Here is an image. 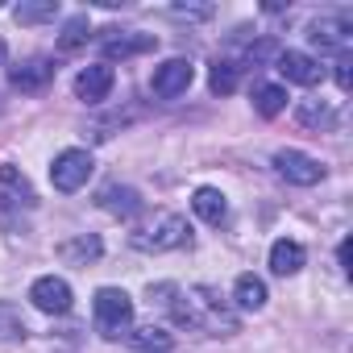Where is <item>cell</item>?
Returning a JSON list of instances; mask_svg holds the SVG:
<instances>
[{"label":"cell","instance_id":"9","mask_svg":"<svg viewBox=\"0 0 353 353\" xmlns=\"http://www.w3.org/2000/svg\"><path fill=\"white\" fill-rule=\"evenodd\" d=\"M274 63H279V75H283L287 83L316 88V83L324 79V67H320L312 54H303V50H279V54H274Z\"/></svg>","mask_w":353,"mask_h":353},{"label":"cell","instance_id":"20","mask_svg":"<svg viewBox=\"0 0 353 353\" xmlns=\"http://www.w3.org/2000/svg\"><path fill=\"white\" fill-rule=\"evenodd\" d=\"M125 336H129V345L141 349V353H166V349L174 345V336H170L162 324H141V328H129Z\"/></svg>","mask_w":353,"mask_h":353},{"label":"cell","instance_id":"21","mask_svg":"<svg viewBox=\"0 0 353 353\" xmlns=\"http://www.w3.org/2000/svg\"><path fill=\"white\" fill-rule=\"evenodd\" d=\"M254 108H258L262 117H279V112L287 108V88H283V83H258V88H254Z\"/></svg>","mask_w":353,"mask_h":353},{"label":"cell","instance_id":"16","mask_svg":"<svg viewBox=\"0 0 353 353\" xmlns=\"http://www.w3.org/2000/svg\"><path fill=\"white\" fill-rule=\"evenodd\" d=\"M100 208H104V212H112V216H133V212L141 208V196H137L133 188L108 183V188H100Z\"/></svg>","mask_w":353,"mask_h":353},{"label":"cell","instance_id":"23","mask_svg":"<svg viewBox=\"0 0 353 353\" xmlns=\"http://www.w3.org/2000/svg\"><path fill=\"white\" fill-rule=\"evenodd\" d=\"M237 79H241V67L229 63V59H216V67H212V92L229 96V92H237Z\"/></svg>","mask_w":353,"mask_h":353},{"label":"cell","instance_id":"26","mask_svg":"<svg viewBox=\"0 0 353 353\" xmlns=\"http://www.w3.org/2000/svg\"><path fill=\"white\" fill-rule=\"evenodd\" d=\"M353 59L349 54H336V83H341V92H349V83H353Z\"/></svg>","mask_w":353,"mask_h":353},{"label":"cell","instance_id":"12","mask_svg":"<svg viewBox=\"0 0 353 353\" xmlns=\"http://www.w3.org/2000/svg\"><path fill=\"white\" fill-rule=\"evenodd\" d=\"M50 79H54V63L50 59H26L21 67L9 71V83L21 88V92H42Z\"/></svg>","mask_w":353,"mask_h":353},{"label":"cell","instance_id":"8","mask_svg":"<svg viewBox=\"0 0 353 353\" xmlns=\"http://www.w3.org/2000/svg\"><path fill=\"white\" fill-rule=\"evenodd\" d=\"M30 299H34L38 312H46V316H63V312H71V283L59 279V274H42V279H34Z\"/></svg>","mask_w":353,"mask_h":353},{"label":"cell","instance_id":"14","mask_svg":"<svg viewBox=\"0 0 353 353\" xmlns=\"http://www.w3.org/2000/svg\"><path fill=\"white\" fill-rule=\"evenodd\" d=\"M0 200H5L9 208H30L34 204V192H30V183H26V174L17 170V166H0Z\"/></svg>","mask_w":353,"mask_h":353},{"label":"cell","instance_id":"19","mask_svg":"<svg viewBox=\"0 0 353 353\" xmlns=\"http://www.w3.org/2000/svg\"><path fill=\"white\" fill-rule=\"evenodd\" d=\"M192 208H196V216H200L204 225H221V221L229 216V204H225V196H221L216 188H196Z\"/></svg>","mask_w":353,"mask_h":353},{"label":"cell","instance_id":"27","mask_svg":"<svg viewBox=\"0 0 353 353\" xmlns=\"http://www.w3.org/2000/svg\"><path fill=\"white\" fill-rule=\"evenodd\" d=\"M336 258H341V266L349 270V241H341V250H336Z\"/></svg>","mask_w":353,"mask_h":353},{"label":"cell","instance_id":"2","mask_svg":"<svg viewBox=\"0 0 353 353\" xmlns=\"http://www.w3.org/2000/svg\"><path fill=\"white\" fill-rule=\"evenodd\" d=\"M129 241H133V250H141V254H166V250H179V245L192 241V225H188L179 212H158L150 225L133 229Z\"/></svg>","mask_w":353,"mask_h":353},{"label":"cell","instance_id":"24","mask_svg":"<svg viewBox=\"0 0 353 353\" xmlns=\"http://www.w3.org/2000/svg\"><path fill=\"white\" fill-rule=\"evenodd\" d=\"M88 17H71L67 26H63V38H59V50H79L83 42H88Z\"/></svg>","mask_w":353,"mask_h":353},{"label":"cell","instance_id":"18","mask_svg":"<svg viewBox=\"0 0 353 353\" xmlns=\"http://www.w3.org/2000/svg\"><path fill=\"white\" fill-rule=\"evenodd\" d=\"M233 303H237L241 312H262V307H266V283H262L258 274H237V283H233Z\"/></svg>","mask_w":353,"mask_h":353},{"label":"cell","instance_id":"6","mask_svg":"<svg viewBox=\"0 0 353 353\" xmlns=\"http://www.w3.org/2000/svg\"><path fill=\"white\" fill-rule=\"evenodd\" d=\"M274 170L283 174L287 183H295V188H312V183L324 179V162L303 154V150H279L274 154Z\"/></svg>","mask_w":353,"mask_h":353},{"label":"cell","instance_id":"5","mask_svg":"<svg viewBox=\"0 0 353 353\" xmlns=\"http://www.w3.org/2000/svg\"><path fill=\"white\" fill-rule=\"evenodd\" d=\"M307 42L320 50V54H349V42H353V21L345 13H328V17H316L307 26Z\"/></svg>","mask_w":353,"mask_h":353},{"label":"cell","instance_id":"28","mask_svg":"<svg viewBox=\"0 0 353 353\" xmlns=\"http://www.w3.org/2000/svg\"><path fill=\"white\" fill-rule=\"evenodd\" d=\"M0 59H5V42H0Z\"/></svg>","mask_w":353,"mask_h":353},{"label":"cell","instance_id":"15","mask_svg":"<svg viewBox=\"0 0 353 353\" xmlns=\"http://www.w3.org/2000/svg\"><path fill=\"white\" fill-rule=\"evenodd\" d=\"M295 121H299L303 129L328 133V129L336 125V108H332L328 100H299V108H295Z\"/></svg>","mask_w":353,"mask_h":353},{"label":"cell","instance_id":"10","mask_svg":"<svg viewBox=\"0 0 353 353\" xmlns=\"http://www.w3.org/2000/svg\"><path fill=\"white\" fill-rule=\"evenodd\" d=\"M154 46H158L154 34H137V30H104V38H100L104 59H133V54H145Z\"/></svg>","mask_w":353,"mask_h":353},{"label":"cell","instance_id":"17","mask_svg":"<svg viewBox=\"0 0 353 353\" xmlns=\"http://www.w3.org/2000/svg\"><path fill=\"white\" fill-rule=\"evenodd\" d=\"M100 237L96 233H79V237H71V241H63L59 245V258L63 262H71V266H88V262H96L100 258Z\"/></svg>","mask_w":353,"mask_h":353},{"label":"cell","instance_id":"4","mask_svg":"<svg viewBox=\"0 0 353 353\" xmlns=\"http://www.w3.org/2000/svg\"><path fill=\"white\" fill-rule=\"evenodd\" d=\"M92 170H96L92 154L79 150V145H71V150L54 154V162H50V183H54L59 192H79V188L92 179Z\"/></svg>","mask_w":353,"mask_h":353},{"label":"cell","instance_id":"22","mask_svg":"<svg viewBox=\"0 0 353 353\" xmlns=\"http://www.w3.org/2000/svg\"><path fill=\"white\" fill-rule=\"evenodd\" d=\"M13 17L21 21V26H38V21H54L59 17V0H34V5H21L13 9Z\"/></svg>","mask_w":353,"mask_h":353},{"label":"cell","instance_id":"25","mask_svg":"<svg viewBox=\"0 0 353 353\" xmlns=\"http://www.w3.org/2000/svg\"><path fill=\"white\" fill-rule=\"evenodd\" d=\"M170 17H179V21H208L212 17V5H174Z\"/></svg>","mask_w":353,"mask_h":353},{"label":"cell","instance_id":"13","mask_svg":"<svg viewBox=\"0 0 353 353\" xmlns=\"http://www.w3.org/2000/svg\"><path fill=\"white\" fill-rule=\"evenodd\" d=\"M303 245L299 241H291V237H279L274 245H270V270L279 274V279H291V274H299L303 270Z\"/></svg>","mask_w":353,"mask_h":353},{"label":"cell","instance_id":"1","mask_svg":"<svg viewBox=\"0 0 353 353\" xmlns=\"http://www.w3.org/2000/svg\"><path fill=\"white\" fill-rule=\"evenodd\" d=\"M179 303H170L174 320L188 324V328H200L208 336H233L237 332V316L216 299L212 287H188V291H174Z\"/></svg>","mask_w":353,"mask_h":353},{"label":"cell","instance_id":"3","mask_svg":"<svg viewBox=\"0 0 353 353\" xmlns=\"http://www.w3.org/2000/svg\"><path fill=\"white\" fill-rule=\"evenodd\" d=\"M92 320H96V332L117 341L121 332L133 328V299L121 291V287H100L96 299H92Z\"/></svg>","mask_w":353,"mask_h":353},{"label":"cell","instance_id":"11","mask_svg":"<svg viewBox=\"0 0 353 353\" xmlns=\"http://www.w3.org/2000/svg\"><path fill=\"white\" fill-rule=\"evenodd\" d=\"M112 83H117L112 67H108V63H92V67H83V71L75 75V96H79L83 104H100V100H108Z\"/></svg>","mask_w":353,"mask_h":353},{"label":"cell","instance_id":"7","mask_svg":"<svg viewBox=\"0 0 353 353\" xmlns=\"http://www.w3.org/2000/svg\"><path fill=\"white\" fill-rule=\"evenodd\" d=\"M196 79V67L188 59H166L162 67H154V79H150V92L162 96V100H174V96H183Z\"/></svg>","mask_w":353,"mask_h":353}]
</instances>
